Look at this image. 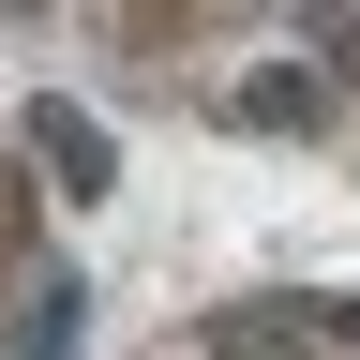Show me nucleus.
<instances>
[{"instance_id":"nucleus-1","label":"nucleus","mask_w":360,"mask_h":360,"mask_svg":"<svg viewBox=\"0 0 360 360\" xmlns=\"http://www.w3.org/2000/svg\"><path fill=\"white\" fill-rule=\"evenodd\" d=\"M60 345H75V270L45 225V180L0 150V360H60Z\"/></svg>"},{"instance_id":"nucleus-2","label":"nucleus","mask_w":360,"mask_h":360,"mask_svg":"<svg viewBox=\"0 0 360 360\" xmlns=\"http://www.w3.org/2000/svg\"><path fill=\"white\" fill-rule=\"evenodd\" d=\"M165 360H360V300H255V315H210Z\"/></svg>"}]
</instances>
